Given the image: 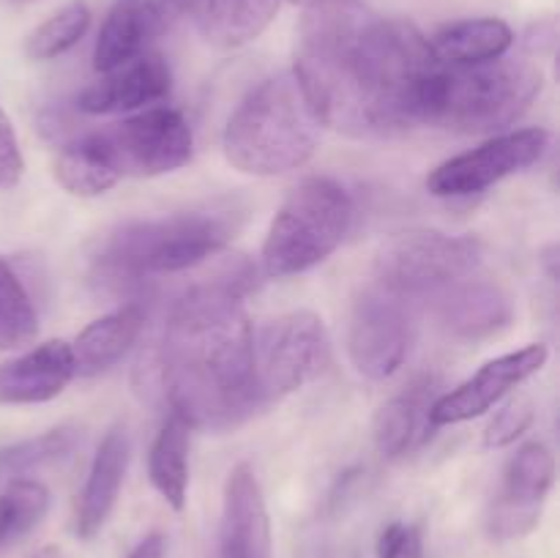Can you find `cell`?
<instances>
[{
  "label": "cell",
  "mask_w": 560,
  "mask_h": 558,
  "mask_svg": "<svg viewBox=\"0 0 560 558\" xmlns=\"http://www.w3.org/2000/svg\"><path fill=\"white\" fill-rule=\"evenodd\" d=\"M432 388H435V377H419L405 386L397 397L381 405L372 421V438L383 457H405L432 435L430 430H435L430 421V408L435 403Z\"/></svg>",
  "instance_id": "d6986e66"
},
{
  "label": "cell",
  "mask_w": 560,
  "mask_h": 558,
  "mask_svg": "<svg viewBox=\"0 0 560 558\" xmlns=\"http://www.w3.org/2000/svg\"><path fill=\"white\" fill-rule=\"evenodd\" d=\"M252 282L249 263L235 260L191 284L170 310L153 370L170 410L191 430H230L262 408L255 332L244 306Z\"/></svg>",
  "instance_id": "6da1fadb"
},
{
  "label": "cell",
  "mask_w": 560,
  "mask_h": 558,
  "mask_svg": "<svg viewBox=\"0 0 560 558\" xmlns=\"http://www.w3.org/2000/svg\"><path fill=\"white\" fill-rule=\"evenodd\" d=\"M173 91V71L159 53H142L115 69L102 71L93 85L77 98V107L88 115H115L153 107Z\"/></svg>",
  "instance_id": "9a60e30c"
},
{
  "label": "cell",
  "mask_w": 560,
  "mask_h": 558,
  "mask_svg": "<svg viewBox=\"0 0 560 558\" xmlns=\"http://www.w3.org/2000/svg\"><path fill=\"white\" fill-rule=\"evenodd\" d=\"M550 359V350L545 342L525 345V348L514 350V353L498 356V359L487 361L474 377L459 383L452 392L435 397L430 408L432 427L446 425H463V421L485 416L487 410L495 408L509 392L523 386L528 377L541 372V367Z\"/></svg>",
  "instance_id": "8fae6325"
},
{
  "label": "cell",
  "mask_w": 560,
  "mask_h": 558,
  "mask_svg": "<svg viewBox=\"0 0 560 558\" xmlns=\"http://www.w3.org/2000/svg\"><path fill=\"white\" fill-rule=\"evenodd\" d=\"M38 334V315L25 284L0 257V350H20Z\"/></svg>",
  "instance_id": "484cf974"
},
{
  "label": "cell",
  "mask_w": 560,
  "mask_h": 558,
  "mask_svg": "<svg viewBox=\"0 0 560 558\" xmlns=\"http://www.w3.org/2000/svg\"><path fill=\"white\" fill-rule=\"evenodd\" d=\"M279 5L282 0H195L197 27L213 47H244L271 25Z\"/></svg>",
  "instance_id": "44dd1931"
},
{
  "label": "cell",
  "mask_w": 560,
  "mask_h": 558,
  "mask_svg": "<svg viewBox=\"0 0 560 558\" xmlns=\"http://www.w3.org/2000/svg\"><path fill=\"white\" fill-rule=\"evenodd\" d=\"M31 558H60V550L58 547H42V550L33 553Z\"/></svg>",
  "instance_id": "d6a6232c"
},
{
  "label": "cell",
  "mask_w": 560,
  "mask_h": 558,
  "mask_svg": "<svg viewBox=\"0 0 560 558\" xmlns=\"http://www.w3.org/2000/svg\"><path fill=\"white\" fill-rule=\"evenodd\" d=\"M514 44L512 27L495 16H479V20H459L443 25L430 38L435 58L446 66H476L487 60H498L509 53Z\"/></svg>",
  "instance_id": "7402d4cb"
},
{
  "label": "cell",
  "mask_w": 560,
  "mask_h": 558,
  "mask_svg": "<svg viewBox=\"0 0 560 558\" xmlns=\"http://www.w3.org/2000/svg\"><path fill=\"white\" fill-rule=\"evenodd\" d=\"M408 345L410 326L405 299L375 282L355 299L350 312V361L364 377L383 381L402 367Z\"/></svg>",
  "instance_id": "30bf717a"
},
{
  "label": "cell",
  "mask_w": 560,
  "mask_h": 558,
  "mask_svg": "<svg viewBox=\"0 0 560 558\" xmlns=\"http://www.w3.org/2000/svg\"><path fill=\"white\" fill-rule=\"evenodd\" d=\"M290 3H299V5H304V9H306V5L317 3V0H290Z\"/></svg>",
  "instance_id": "836d02e7"
},
{
  "label": "cell",
  "mask_w": 560,
  "mask_h": 558,
  "mask_svg": "<svg viewBox=\"0 0 560 558\" xmlns=\"http://www.w3.org/2000/svg\"><path fill=\"white\" fill-rule=\"evenodd\" d=\"M96 137L120 178L175 173L189 162L195 148L191 126L173 107H148L120 124L98 129Z\"/></svg>",
  "instance_id": "ba28073f"
},
{
  "label": "cell",
  "mask_w": 560,
  "mask_h": 558,
  "mask_svg": "<svg viewBox=\"0 0 560 558\" xmlns=\"http://www.w3.org/2000/svg\"><path fill=\"white\" fill-rule=\"evenodd\" d=\"M189 421L170 410L148 454L151 485L175 512H184L189 496Z\"/></svg>",
  "instance_id": "603a6c76"
},
{
  "label": "cell",
  "mask_w": 560,
  "mask_h": 558,
  "mask_svg": "<svg viewBox=\"0 0 560 558\" xmlns=\"http://www.w3.org/2000/svg\"><path fill=\"white\" fill-rule=\"evenodd\" d=\"M556 481V457L545 443L534 441L517 449L503 474V490L490 514L495 539H520L530 534L541 518V507Z\"/></svg>",
  "instance_id": "7c38bea8"
},
{
  "label": "cell",
  "mask_w": 560,
  "mask_h": 558,
  "mask_svg": "<svg viewBox=\"0 0 560 558\" xmlns=\"http://www.w3.org/2000/svg\"><path fill=\"white\" fill-rule=\"evenodd\" d=\"M77 375L71 345L49 339L0 364V405H38L60 397Z\"/></svg>",
  "instance_id": "2e32d148"
},
{
  "label": "cell",
  "mask_w": 560,
  "mask_h": 558,
  "mask_svg": "<svg viewBox=\"0 0 560 558\" xmlns=\"http://www.w3.org/2000/svg\"><path fill=\"white\" fill-rule=\"evenodd\" d=\"M142 328H145V310L140 304H126L88 323L71 345L74 370L85 377L107 372L135 348Z\"/></svg>",
  "instance_id": "ffe728a7"
},
{
  "label": "cell",
  "mask_w": 560,
  "mask_h": 558,
  "mask_svg": "<svg viewBox=\"0 0 560 558\" xmlns=\"http://www.w3.org/2000/svg\"><path fill=\"white\" fill-rule=\"evenodd\" d=\"M273 536L266 496L252 465L241 463L224 481L217 558H271Z\"/></svg>",
  "instance_id": "5bb4252c"
},
{
  "label": "cell",
  "mask_w": 560,
  "mask_h": 558,
  "mask_svg": "<svg viewBox=\"0 0 560 558\" xmlns=\"http://www.w3.org/2000/svg\"><path fill=\"white\" fill-rule=\"evenodd\" d=\"M14 3H27V0H14Z\"/></svg>",
  "instance_id": "e575fe53"
},
{
  "label": "cell",
  "mask_w": 560,
  "mask_h": 558,
  "mask_svg": "<svg viewBox=\"0 0 560 558\" xmlns=\"http://www.w3.org/2000/svg\"><path fill=\"white\" fill-rule=\"evenodd\" d=\"M481 244L474 235L405 230L383 241L375 257L377 284L402 299L435 295L479 268Z\"/></svg>",
  "instance_id": "8992f818"
},
{
  "label": "cell",
  "mask_w": 560,
  "mask_h": 558,
  "mask_svg": "<svg viewBox=\"0 0 560 558\" xmlns=\"http://www.w3.org/2000/svg\"><path fill=\"white\" fill-rule=\"evenodd\" d=\"M550 148L547 129H517L481 142L474 151L446 159L427 175V189L435 197H470L501 184L509 175L534 167Z\"/></svg>",
  "instance_id": "9c48e42d"
},
{
  "label": "cell",
  "mask_w": 560,
  "mask_h": 558,
  "mask_svg": "<svg viewBox=\"0 0 560 558\" xmlns=\"http://www.w3.org/2000/svg\"><path fill=\"white\" fill-rule=\"evenodd\" d=\"M534 425V405L528 399H512L503 405L495 416L490 419L485 430V446L487 449H503L509 443L517 441L528 427Z\"/></svg>",
  "instance_id": "f1b7e54d"
},
{
  "label": "cell",
  "mask_w": 560,
  "mask_h": 558,
  "mask_svg": "<svg viewBox=\"0 0 560 558\" xmlns=\"http://www.w3.org/2000/svg\"><path fill=\"white\" fill-rule=\"evenodd\" d=\"M320 131L323 124L299 77L282 71L235 107L224 126L222 148L235 170L271 178L304 167L315 156Z\"/></svg>",
  "instance_id": "7a4b0ae2"
},
{
  "label": "cell",
  "mask_w": 560,
  "mask_h": 558,
  "mask_svg": "<svg viewBox=\"0 0 560 558\" xmlns=\"http://www.w3.org/2000/svg\"><path fill=\"white\" fill-rule=\"evenodd\" d=\"M191 5L195 0H115L93 49L96 71H109L148 53Z\"/></svg>",
  "instance_id": "4fadbf2b"
},
{
  "label": "cell",
  "mask_w": 560,
  "mask_h": 558,
  "mask_svg": "<svg viewBox=\"0 0 560 558\" xmlns=\"http://www.w3.org/2000/svg\"><path fill=\"white\" fill-rule=\"evenodd\" d=\"M331 361V339L320 315L295 310L255 334V377L262 405L317 381Z\"/></svg>",
  "instance_id": "52a82bcc"
},
{
  "label": "cell",
  "mask_w": 560,
  "mask_h": 558,
  "mask_svg": "<svg viewBox=\"0 0 560 558\" xmlns=\"http://www.w3.org/2000/svg\"><path fill=\"white\" fill-rule=\"evenodd\" d=\"M353 197L334 178H304L271 219L262 268L268 277L284 279L320 266L339 249L353 224Z\"/></svg>",
  "instance_id": "5b68a950"
},
{
  "label": "cell",
  "mask_w": 560,
  "mask_h": 558,
  "mask_svg": "<svg viewBox=\"0 0 560 558\" xmlns=\"http://www.w3.org/2000/svg\"><path fill=\"white\" fill-rule=\"evenodd\" d=\"M438 295V317L457 339H485L506 328L514 317L506 290L487 279H463Z\"/></svg>",
  "instance_id": "e0dca14e"
},
{
  "label": "cell",
  "mask_w": 560,
  "mask_h": 558,
  "mask_svg": "<svg viewBox=\"0 0 560 558\" xmlns=\"http://www.w3.org/2000/svg\"><path fill=\"white\" fill-rule=\"evenodd\" d=\"M126 465H129V435L126 427L118 425L102 438L82 485L74 514V534L80 539H93L109 520L124 487Z\"/></svg>",
  "instance_id": "ac0fdd59"
},
{
  "label": "cell",
  "mask_w": 560,
  "mask_h": 558,
  "mask_svg": "<svg viewBox=\"0 0 560 558\" xmlns=\"http://www.w3.org/2000/svg\"><path fill=\"white\" fill-rule=\"evenodd\" d=\"M55 181L77 197H98L120 181L96 131L69 142L55 159Z\"/></svg>",
  "instance_id": "cb8c5ba5"
},
{
  "label": "cell",
  "mask_w": 560,
  "mask_h": 558,
  "mask_svg": "<svg viewBox=\"0 0 560 558\" xmlns=\"http://www.w3.org/2000/svg\"><path fill=\"white\" fill-rule=\"evenodd\" d=\"M49 490L36 479H11L0 492V558L47 518Z\"/></svg>",
  "instance_id": "d4e9b609"
},
{
  "label": "cell",
  "mask_w": 560,
  "mask_h": 558,
  "mask_svg": "<svg viewBox=\"0 0 560 558\" xmlns=\"http://www.w3.org/2000/svg\"><path fill=\"white\" fill-rule=\"evenodd\" d=\"M230 235H233L230 219L206 211L126 222L102 241L96 252V268L104 282L124 288L159 274L197 268L208 257L222 252Z\"/></svg>",
  "instance_id": "3957f363"
},
{
  "label": "cell",
  "mask_w": 560,
  "mask_h": 558,
  "mask_svg": "<svg viewBox=\"0 0 560 558\" xmlns=\"http://www.w3.org/2000/svg\"><path fill=\"white\" fill-rule=\"evenodd\" d=\"M91 27V9L82 0L66 3L27 36L25 53L31 60H52L69 53Z\"/></svg>",
  "instance_id": "4316f807"
},
{
  "label": "cell",
  "mask_w": 560,
  "mask_h": 558,
  "mask_svg": "<svg viewBox=\"0 0 560 558\" xmlns=\"http://www.w3.org/2000/svg\"><path fill=\"white\" fill-rule=\"evenodd\" d=\"M377 558H424L421 531L408 523H392L377 542Z\"/></svg>",
  "instance_id": "f546056e"
},
{
  "label": "cell",
  "mask_w": 560,
  "mask_h": 558,
  "mask_svg": "<svg viewBox=\"0 0 560 558\" xmlns=\"http://www.w3.org/2000/svg\"><path fill=\"white\" fill-rule=\"evenodd\" d=\"M22 173H25V159H22L14 126H11L9 115L0 109V189H14Z\"/></svg>",
  "instance_id": "4dcf8cb0"
},
{
  "label": "cell",
  "mask_w": 560,
  "mask_h": 558,
  "mask_svg": "<svg viewBox=\"0 0 560 558\" xmlns=\"http://www.w3.org/2000/svg\"><path fill=\"white\" fill-rule=\"evenodd\" d=\"M541 71L528 60L441 63L427 98L424 124L463 135H490L523 118L541 91Z\"/></svg>",
  "instance_id": "277c9868"
},
{
  "label": "cell",
  "mask_w": 560,
  "mask_h": 558,
  "mask_svg": "<svg viewBox=\"0 0 560 558\" xmlns=\"http://www.w3.org/2000/svg\"><path fill=\"white\" fill-rule=\"evenodd\" d=\"M74 443L77 432L71 427H58V430L42 432L27 441L11 443V446L0 449V476H22L27 470L55 463V460L66 457Z\"/></svg>",
  "instance_id": "83f0119b"
},
{
  "label": "cell",
  "mask_w": 560,
  "mask_h": 558,
  "mask_svg": "<svg viewBox=\"0 0 560 558\" xmlns=\"http://www.w3.org/2000/svg\"><path fill=\"white\" fill-rule=\"evenodd\" d=\"M129 558H167V539H164V534H148L129 553Z\"/></svg>",
  "instance_id": "1f68e13d"
}]
</instances>
